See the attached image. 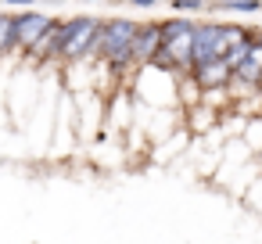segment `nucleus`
Masks as SVG:
<instances>
[{
	"label": "nucleus",
	"instance_id": "6",
	"mask_svg": "<svg viewBox=\"0 0 262 244\" xmlns=\"http://www.w3.org/2000/svg\"><path fill=\"white\" fill-rule=\"evenodd\" d=\"M230 69H226V61L219 58V61H205V65H198V69H190V79L201 86V94L205 90H226L230 86Z\"/></svg>",
	"mask_w": 262,
	"mask_h": 244
},
{
	"label": "nucleus",
	"instance_id": "16",
	"mask_svg": "<svg viewBox=\"0 0 262 244\" xmlns=\"http://www.w3.org/2000/svg\"><path fill=\"white\" fill-rule=\"evenodd\" d=\"M79 4H101V0H79Z\"/></svg>",
	"mask_w": 262,
	"mask_h": 244
},
{
	"label": "nucleus",
	"instance_id": "11",
	"mask_svg": "<svg viewBox=\"0 0 262 244\" xmlns=\"http://www.w3.org/2000/svg\"><path fill=\"white\" fill-rule=\"evenodd\" d=\"M15 54V11H0V61Z\"/></svg>",
	"mask_w": 262,
	"mask_h": 244
},
{
	"label": "nucleus",
	"instance_id": "10",
	"mask_svg": "<svg viewBox=\"0 0 262 244\" xmlns=\"http://www.w3.org/2000/svg\"><path fill=\"white\" fill-rule=\"evenodd\" d=\"M255 158L262 154V115H251L248 122H244V129H241V137H237Z\"/></svg>",
	"mask_w": 262,
	"mask_h": 244
},
{
	"label": "nucleus",
	"instance_id": "13",
	"mask_svg": "<svg viewBox=\"0 0 262 244\" xmlns=\"http://www.w3.org/2000/svg\"><path fill=\"white\" fill-rule=\"evenodd\" d=\"M4 8H11V11H29V8H36L40 0H0Z\"/></svg>",
	"mask_w": 262,
	"mask_h": 244
},
{
	"label": "nucleus",
	"instance_id": "9",
	"mask_svg": "<svg viewBox=\"0 0 262 244\" xmlns=\"http://www.w3.org/2000/svg\"><path fill=\"white\" fill-rule=\"evenodd\" d=\"M176 101H180V112L201 104V86L190 79V72H180V76H176Z\"/></svg>",
	"mask_w": 262,
	"mask_h": 244
},
{
	"label": "nucleus",
	"instance_id": "7",
	"mask_svg": "<svg viewBox=\"0 0 262 244\" xmlns=\"http://www.w3.org/2000/svg\"><path fill=\"white\" fill-rule=\"evenodd\" d=\"M215 126H219V112H212V108H205V104H198V108H187V112H183V129H187L194 140L208 137Z\"/></svg>",
	"mask_w": 262,
	"mask_h": 244
},
{
	"label": "nucleus",
	"instance_id": "4",
	"mask_svg": "<svg viewBox=\"0 0 262 244\" xmlns=\"http://www.w3.org/2000/svg\"><path fill=\"white\" fill-rule=\"evenodd\" d=\"M223 22L219 18H205L194 26V40H190V69L205 65V61H219L223 58V43H219Z\"/></svg>",
	"mask_w": 262,
	"mask_h": 244
},
{
	"label": "nucleus",
	"instance_id": "17",
	"mask_svg": "<svg viewBox=\"0 0 262 244\" xmlns=\"http://www.w3.org/2000/svg\"><path fill=\"white\" fill-rule=\"evenodd\" d=\"M255 162H258V165H262V154H258V158H255Z\"/></svg>",
	"mask_w": 262,
	"mask_h": 244
},
{
	"label": "nucleus",
	"instance_id": "8",
	"mask_svg": "<svg viewBox=\"0 0 262 244\" xmlns=\"http://www.w3.org/2000/svg\"><path fill=\"white\" fill-rule=\"evenodd\" d=\"M205 15H262V0H205Z\"/></svg>",
	"mask_w": 262,
	"mask_h": 244
},
{
	"label": "nucleus",
	"instance_id": "15",
	"mask_svg": "<svg viewBox=\"0 0 262 244\" xmlns=\"http://www.w3.org/2000/svg\"><path fill=\"white\" fill-rule=\"evenodd\" d=\"M255 43L262 47V29H258V26H255Z\"/></svg>",
	"mask_w": 262,
	"mask_h": 244
},
{
	"label": "nucleus",
	"instance_id": "14",
	"mask_svg": "<svg viewBox=\"0 0 262 244\" xmlns=\"http://www.w3.org/2000/svg\"><path fill=\"white\" fill-rule=\"evenodd\" d=\"M126 4H129L133 11H158L162 0H126Z\"/></svg>",
	"mask_w": 262,
	"mask_h": 244
},
{
	"label": "nucleus",
	"instance_id": "12",
	"mask_svg": "<svg viewBox=\"0 0 262 244\" xmlns=\"http://www.w3.org/2000/svg\"><path fill=\"white\" fill-rule=\"evenodd\" d=\"M172 15H183V18H194V15H205V0H165Z\"/></svg>",
	"mask_w": 262,
	"mask_h": 244
},
{
	"label": "nucleus",
	"instance_id": "1",
	"mask_svg": "<svg viewBox=\"0 0 262 244\" xmlns=\"http://www.w3.org/2000/svg\"><path fill=\"white\" fill-rule=\"evenodd\" d=\"M129 97L137 108H151V112H180L176 101V72L144 65L133 72L129 79Z\"/></svg>",
	"mask_w": 262,
	"mask_h": 244
},
{
	"label": "nucleus",
	"instance_id": "2",
	"mask_svg": "<svg viewBox=\"0 0 262 244\" xmlns=\"http://www.w3.org/2000/svg\"><path fill=\"white\" fill-rule=\"evenodd\" d=\"M101 22H104V18L86 15V11L69 15V18L58 22V65H61V69L90 58V47H94V40H97V33H101Z\"/></svg>",
	"mask_w": 262,
	"mask_h": 244
},
{
	"label": "nucleus",
	"instance_id": "3",
	"mask_svg": "<svg viewBox=\"0 0 262 244\" xmlns=\"http://www.w3.org/2000/svg\"><path fill=\"white\" fill-rule=\"evenodd\" d=\"M54 26V15L51 11H40V8H29V11H15V54L26 58V51Z\"/></svg>",
	"mask_w": 262,
	"mask_h": 244
},
{
	"label": "nucleus",
	"instance_id": "5",
	"mask_svg": "<svg viewBox=\"0 0 262 244\" xmlns=\"http://www.w3.org/2000/svg\"><path fill=\"white\" fill-rule=\"evenodd\" d=\"M158 51H162V29H158V18H155V22H140V29H137V36H133V51H129L133 72L144 69V65H151Z\"/></svg>",
	"mask_w": 262,
	"mask_h": 244
},
{
	"label": "nucleus",
	"instance_id": "18",
	"mask_svg": "<svg viewBox=\"0 0 262 244\" xmlns=\"http://www.w3.org/2000/svg\"><path fill=\"white\" fill-rule=\"evenodd\" d=\"M258 90H262V86H258Z\"/></svg>",
	"mask_w": 262,
	"mask_h": 244
}]
</instances>
